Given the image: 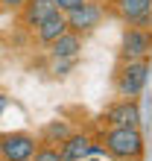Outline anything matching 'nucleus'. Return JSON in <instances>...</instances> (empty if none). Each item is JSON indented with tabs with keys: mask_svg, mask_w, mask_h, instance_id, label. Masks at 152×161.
<instances>
[{
	"mask_svg": "<svg viewBox=\"0 0 152 161\" xmlns=\"http://www.w3.org/2000/svg\"><path fill=\"white\" fill-rule=\"evenodd\" d=\"M102 18H106V6H102V3H94V0H85L82 6L64 12L68 30H70V32H79V35L94 32V30L102 24Z\"/></svg>",
	"mask_w": 152,
	"mask_h": 161,
	"instance_id": "3",
	"label": "nucleus"
},
{
	"mask_svg": "<svg viewBox=\"0 0 152 161\" xmlns=\"http://www.w3.org/2000/svg\"><path fill=\"white\" fill-rule=\"evenodd\" d=\"M108 126H140V108L135 100H117L106 111Z\"/></svg>",
	"mask_w": 152,
	"mask_h": 161,
	"instance_id": "8",
	"label": "nucleus"
},
{
	"mask_svg": "<svg viewBox=\"0 0 152 161\" xmlns=\"http://www.w3.org/2000/svg\"><path fill=\"white\" fill-rule=\"evenodd\" d=\"M53 12H56L53 0H26V3L21 6V24L30 26V30H35V26L41 24L47 15H53Z\"/></svg>",
	"mask_w": 152,
	"mask_h": 161,
	"instance_id": "10",
	"label": "nucleus"
},
{
	"mask_svg": "<svg viewBox=\"0 0 152 161\" xmlns=\"http://www.w3.org/2000/svg\"><path fill=\"white\" fill-rule=\"evenodd\" d=\"M0 161H3V158H0Z\"/></svg>",
	"mask_w": 152,
	"mask_h": 161,
	"instance_id": "19",
	"label": "nucleus"
},
{
	"mask_svg": "<svg viewBox=\"0 0 152 161\" xmlns=\"http://www.w3.org/2000/svg\"><path fill=\"white\" fill-rule=\"evenodd\" d=\"M120 53H123V62L149 59L152 56V30L149 26H126L120 35Z\"/></svg>",
	"mask_w": 152,
	"mask_h": 161,
	"instance_id": "4",
	"label": "nucleus"
},
{
	"mask_svg": "<svg viewBox=\"0 0 152 161\" xmlns=\"http://www.w3.org/2000/svg\"><path fill=\"white\" fill-rule=\"evenodd\" d=\"M100 147L111 161H144L146 153L140 126H108L100 138Z\"/></svg>",
	"mask_w": 152,
	"mask_h": 161,
	"instance_id": "1",
	"label": "nucleus"
},
{
	"mask_svg": "<svg viewBox=\"0 0 152 161\" xmlns=\"http://www.w3.org/2000/svg\"><path fill=\"white\" fill-rule=\"evenodd\" d=\"M32 32H35V41H38V44L50 47L56 38H59V35L68 32V21H64V12H59V9H56V12H53V15H47V18L35 26Z\"/></svg>",
	"mask_w": 152,
	"mask_h": 161,
	"instance_id": "9",
	"label": "nucleus"
},
{
	"mask_svg": "<svg viewBox=\"0 0 152 161\" xmlns=\"http://www.w3.org/2000/svg\"><path fill=\"white\" fill-rule=\"evenodd\" d=\"M26 0H0V9H6V12H21V6Z\"/></svg>",
	"mask_w": 152,
	"mask_h": 161,
	"instance_id": "16",
	"label": "nucleus"
},
{
	"mask_svg": "<svg viewBox=\"0 0 152 161\" xmlns=\"http://www.w3.org/2000/svg\"><path fill=\"white\" fill-rule=\"evenodd\" d=\"M38 141L32 132H3L0 135V158L3 161H30Z\"/></svg>",
	"mask_w": 152,
	"mask_h": 161,
	"instance_id": "5",
	"label": "nucleus"
},
{
	"mask_svg": "<svg viewBox=\"0 0 152 161\" xmlns=\"http://www.w3.org/2000/svg\"><path fill=\"white\" fill-rule=\"evenodd\" d=\"M111 9L126 26H152V0H111Z\"/></svg>",
	"mask_w": 152,
	"mask_h": 161,
	"instance_id": "6",
	"label": "nucleus"
},
{
	"mask_svg": "<svg viewBox=\"0 0 152 161\" xmlns=\"http://www.w3.org/2000/svg\"><path fill=\"white\" fill-rule=\"evenodd\" d=\"M73 64H76V59H53L50 73H53V76H64V73H68Z\"/></svg>",
	"mask_w": 152,
	"mask_h": 161,
	"instance_id": "14",
	"label": "nucleus"
},
{
	"mask_svg": "<svg viewBox=\"0 0 152 161\" xmlns=\"http://www.w3.org/2000/svg\"><path fill=\"white\" fill-rule=\"evenodd\" d=\"M59 153H62V161H85V158L102 153V147L94 144V141L88 135H82V132H70V135L59 144Z\"/></svg>",
	"mask_w": 152,
	"mask_h": 161,
	"instance_id": "7",
	"label": "nucleus"
},
{
	"mask_svg": "<svg viewBox=\"0 0 152 161\" xmlns=\"http://www.w3.org/2000/svg\"><path fill=\"white\" fill-rule=\"evenodd\" d=\"M70 135V126L64 120H50L47 126L41 129V144H50V147H56V144H62L64 138Z\"/></svg>",
	"mask_w": 152,
	"mask_h": 161,
	"instance_id": "12",
	"label": "nucleus"
},
{
	"mask_svg": "<svg viewBox=\"0 0 152 161\" xmlns=\"http://www.w3.org/2000/svg\"><path fill=\"white\" fill-rule=\"evenodd\" d=\"M146 79H149V59H132L117 68L114 85H117V94L123 100H135L146 88Z\"/></svg>",
	"mask_w": 152,
	"mask_h": 161,
	"instance_id": "2",
	"label": "nucleus"
},
{
	"mask_svg": "<svg viewBox=\"0 0 152 161\" xmlns=\"http://www.w3.org/2000/svg\"><path fill=\"white\" fill-rule=\"evenodd\" d=\"M30 161H62V153H59V147H50V144H38Z\"/></svg>",
	"mask_w": 152,
	"mask_h": 161,
	"instance_id": "13",
	"label": "nucleus"
},
{
	"mask_svg": "<svg viewBox=\"0 0 152 161\" xmlns=\"http://www.w3.org/2000/svg\"><path fill=\"white\" fill-rule=\"evenodd\" d=\"M6 108H9V97H6V94H0V114H3Z\"/></svg>",
	"mask_w": 152,
	"mask_h": 161,
	"instance_id": "17",
	"label": "nucleus"
},
{
	"mask_svg": "<svg viewBox=\"0 0 152 161\" xmlns=\"http://www.w3.org/2000/svg\"><path fill=\"white\" fill-rule=\"evenodd\" d=\"M53 3H56V9H59V12H70V9L82 6L85 0H53Z\"/></svg>",
	"mask_w": 152,
	"mask_h": 161,
	"instance_id": "15",
	"label": "nucleus"
},
{
	"mask_svg": "<svg viewBox=\"0 0 152 161\" xmlns=\"http://www.w3.org/2000/svg\"><path fill=\"white\" fill-rule=\"evenodd\" d=\"M85 161H102V158H94V155H91V158H85Z\"/></svg>",
	"mask_w": 152,
	"mask_h": 161,
	"instance_id": "18",
	"label": "nucleus"
},
{
	"mask_svg": "<svg viewBox=\"0 0 152 161\" xmlns=\"http://www.w3.org/2000/svg\"><path fill=\"white\" fill-rule=\"evenodd\" d=\"M82 38L85 35L68 30L64 35H59V38L50 44V59H76L79 50H82Z\"/></svg>",
	"mask_w": 152,
	"mask_h": 161,
	"instance_id": "11",
	"label": "nucleus"
}]
</instances>
